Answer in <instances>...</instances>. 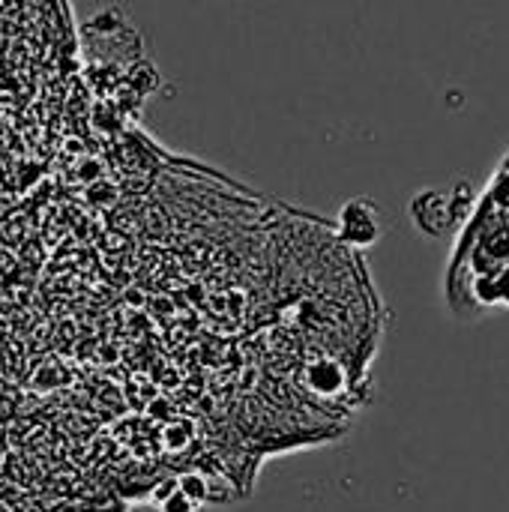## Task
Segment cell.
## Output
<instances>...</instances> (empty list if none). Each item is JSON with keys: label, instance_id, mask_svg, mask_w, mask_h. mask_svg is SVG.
<instances>
[{"label": "cell", "instance_id": "cell-6", "mask_svg": "<svg viewBox=\"0 0 509 512\" xmlns=\"http://www.w3.org/2000/svg\"><path fill=\"white\" fill-rule=\"evenodd\" d=\"M174 486H177V480H165V483H159V486H156V492H153V498H150V501H153V507H156L159 501H165V498L174 492Z\"/></svg>", "mask_w": 509, "mask_h": 512}, {"label": "cell", "instance_id": "cell-5", "mask_svg": "<svg viewBox=\"0 0 509 512\" xmlns=\"http://www.w3.org/2000/svg\"><path fill=\"white\" fill-rule=\"evenodd\" d=\"M156 510L159 512H198V507H195V504H192V501H189V498H186V495H183L177 486H174V492H171L165 501H159V504H156Z\"/></svg>", "mask_w": 509, "mask_h": 512}, {"label": "cell", "instance_id": "cell-1", "mask_svg": "<svg viewBox=\"0 0 509 512\" xmlns=\"http://www.w3.org/2000/svg\"><path fill=\"white\" fill-rule=\"evenodd\" d=\"M477 189L471 180H459L447 189H420L411 204H408V213H411V222L414 228L429 237V240H447V237H456L468 216L474 213L477 207Z\"/></svg>", "mask_w": 509, "mask_h": 512}, {"label": "cell", "instance_id": "cell-3", "mask_svg": "<svg viewBox=\"0 0 509 512\" xmlns=\"http://www.w3.org/2000/svg\"><path fill=\"white\" fill-rule=\"evenodd\" d=\"M306 384L315 396L321 399H342L351 393L354 381L345 363H339L336 357H318L309 369H306Z\"/></svg>", "mask_w": 509, "mask_h": 512}, {"label": "cell", "instance_id": "cell-4", "mask_svg": "<svg viewBox=\"0 0 509 512\" xmlns=\"http://www.w3.org/2000/svg\"><path fill=\"white\" fill-rule=\"evenodd\" d=\"M177 489L201 510L204 504H210V477L204 471H186L177 477Z\"/></svg>", "mask_w": 509, "mask_h": 512}, {"label": "cell", "instance_id": "cell-2", "mask_svg": "<svg viewBox=\"0 0 509 512\" xmlns=\"http://www.w3.org/2000/svg\"><path fill=\"white\" fill-rule=\"evenodd\" d=\"M384 213L372 198H351L336 219V240L348 249H369L384 237Z\"/></svg>", "mask_w": 509, "mask_h": 512}]
</instances>
